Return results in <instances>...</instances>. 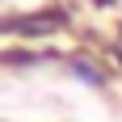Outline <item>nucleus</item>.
<instances>
[{
    "label": "nucleus",
    "mask_w": 122,
    "mask_h": 122,
    "mask_svg": "<svg viewBox=\"0 0 122 122\" xmlns=\"http://www.w3.org/2000/svg\"><path fill=\"white\" fill-rule=\"evenodd\" d=\"M72 72H76V76H84L88 84H101V72L93 67V63H84V59H72Z\"/></svg>",
    "instance_id": "1"
}]
</instances>
